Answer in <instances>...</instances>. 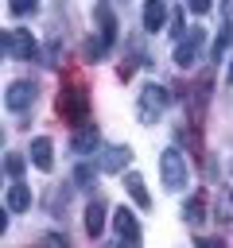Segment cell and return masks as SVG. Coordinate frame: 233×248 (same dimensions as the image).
Segmentation results:
<instances>
[{"instance_id":"obj_1","label":"cell","mask_w":233,"mask_h":248,"mask_svg":"<svg viewBox=\"0 0 233 248\" xmlns=\"http://www.w3.org/2000/svg\"><path fill=\"white\" fill-rule=\"evenodd\" d=\"M159 174H163V186H167V190L186 186V159H183L179 147H167V151L159 155Z\"/></svg>"},{"instance_id":"obj_2","label":"cell","mask_w":233,"mask_h":248,"mask_svg":"<svg viewBox=\"0 0 233 248\" xmlns=\"http://www.w3.org/2000/svg\"><path fill=\"white\" fill-rule=\"evenodd\" d=\"M202 46H206V31H202V27H190V31L175 43V66H179V70L194 66L198 54H202Z\"/></svg>"},{"instance_id":"obj_3","label":"cell","mask_w":233,"mask_h":248,"mask_svg":"<svg viewBox=\"0 0 233 248\" xmlns=\"http://www.w3.org/2000/svg\"><path fill=\"white\" fill-rule=\"evenodd\" d=\"M35 39H31V31H4V54L8 58H19V62H27V58H35Z\"/></svg>"},{"instance_id":"obj_4","label":"cell","mask_w":233,"mask_h":248,"mask_svg":"<svg viewBox=\"0 0 233 248\" xmlns=\"http://www.w3.org/2000/svg\"><path fill=\"white\" fill-rule=\"evenodd\" d=\"M167 105H171V93H167L163 85H148V89L140 93V116H144L148 124H151V120H155Z\"/></svg>"},{"instance_id":"obj_5","label":"cell","mask_w":233,"mask_h":248,"mask_svg":"<svg viewBox=\"0 0 233 248\" xmlns=\"http://www.w3.org/2000/svg\"><path fill=\"white\" fill-rule=\"evenodd\" d=\"M113 225H116V232H120V244L124 248H140V221L132 217V209H116L113 213Z\"/></svg>"},{"instance_id":"obj_6","label":"cell","mask_w":233,"mask_h":248,"mask_svg":"<svg viewBox=\"0 0 233 248\" xmlns=\"http://www.w3.org/2000/svg\"><path fill=\"white\" fill-rule=\"evenodd\" d=\"M4 105H8V112H23V108H31V105H35V81H12Z\"/></svg>"},{"instance_id":"obj_7","label":"cell","mask_w":233,"mask_h":248,"mask_svg":"<svg viewBox=\"0 0 233 248\" xmlns=\"http://www.w3.org/2000/svg\"><path fill=\"white\" fill-rule=\"evenodd\" d=\"M58 108H62V116H66L70 124H82V120H85V93H82V89H66L62 101H58Z\"/></svg>"},{"instance_id":"obj_8","label":"cell","mask_w":233,"mask_h":248,"mask_svg":"<svg viewBox=\"0 0 233 248\" xmlns=\"http://www.w3.org/2000/svg\"><path fill=\"white\" fill-rule=\"evenodd\" d=\"M128 159H132V147H128V143H120V147H109V151L101 155L97 170H105V174H116V170H124V167H128Z\"/></svg>"},{"instance_id":"obj_9","label":"cell","mask_w":233,"mask_h":248,"mask_svg":"<svg viewBox=\"0 0 233 248\" xmlns=\"http://www.w3.org/2000/svg\"><path fill=\"white\" fill-rule=\"evenodd\" d=\"M31 163H35L39 170H50V167H54V155H50V140H47V136H35V140H31Z\"/></svg>"},{"instance_id":"obj_10","label":"cell","mask_w":233,"mask_h":248,"mask_svg":"<svg viewBox=\"0 0 233 248\" xmlns=\"http://www.w3.org/2000/svg\"><path fill=\"white\" fill-rule=\"evenodd\" d=\"M31 205V190H27V182H12L8 186V213H23Z\"/></svg>"},{"instance_id":"obj_11","label":"cell","mask_w":233,"mask_h":248,"mask_svg":"<svg viewBox=\"0 0 233 248\" xmlns=\"http://www.w3.org/2000/svg\"><path fill=\"white\" fill-rule=\"evenodd\" d=\"M85 232L89 236L105 232V202H89V209H85Z\"/></svg>"},{"instance_id":"obj_12","label":"cell","mask_w":233,"mask_h":248,"mask_svg":"<svg viewBox=\"0 0 233 248\" xmlns=\"http://www.w3.org/2000/svg\"><path fill=\"white\" fill-rule=\"evenodd\" d=\"M206 93H210V74H202L194 85H190V112H194V120L202 116V105H206Z\"/></svg>"},{"instance_id":"obj_13","label":"cell","mask_w":233,"mask_h":248,"mask_svg":"<svg viewBox=\"0 0 233 248\" xmlns=\"http://www.w3.org/2000/svg\"><path fill=\"white\" fill-rule=\"evenodd\" d=\"M124 190H128V198H132L140 209H151V198H148V190H144V178H140V174H128V178H124Z\"/></svg>"},{"instance_id":"obj_14","label":"cell","mask_w":233,"mask_h":248,"mask_svg":"<svg viewBox=\"0 0 233 248\" xmlns=\"http://www.w3.org/2000/svg\"><path fill=\"white\" fill-rule=\"evenodd\" d=\"M163 16H167V12H163V0H148V4H144V27H148V31H159V27H163Z\"/></svg>"},{"instance_id":"obj_15","label":"cell","mask_w":233,"mask_h":248,"mask_svg":"<svg viewBox=\"0 0 233 248\" xmlns=\"http://www.w3.org/2000/svg\"><path fill=\"white\" fill-rule=\"evenodd\" d=\"M202 217H206V198H202V194H194V198L183 205V221H186V225H198Z\"/></svg>"},{"instance_id":"obj_16","label":"cell","mask_w":233,"mask_h":248,"mask_svg":"<svg viewBox=\"0 0 233 248\" xmlns=\"http://www.w3.org/2000/svg\"><path fill=\"white\" fill-rule=\"evenodd\" d=\"M93 16H97V23H101V35L113 43V39H116V19H113L109 4H97V12H93Z\"/></svg>"},{"instance_id":"obj_17","label":"cell","mask_w":233,"mask_h":248,"mask_svg":"<svg viewBox=\"0 0 233 248\" xmlns=\"http://www.w3.org/2000/svg\"><path fill=\"white\" fill-rule=\"evenodd\" d=\"M93 147H97V128H85V132L78 128L74 132V151H93Z\"/></svg>"},{"instance_id":"obj_18","label":"cell","mask_w":233,"mask_h":248,"mask_svg":"<svg viewBox=\"0 0 233 248\" xmlns=\"http://www.w3.org/2000/svg\"><path fill=\"white\" fill-rule=\"evenodd\" d=\"M23 167H27V163H23V155H12V151L4 155V174H8V178L23 182Z\"/></svg>"},{"instance_id":"obj_19","label":"cell","mask_w":233,"mask_h":248,"mask_svg":"<svg viewBox=\"0 0 233 248\" xmlns=\"http://www.w3.org/2000/svg\"><path fill=\"white\" fill-rule=\"evenodd\" d=\"M105 50H109V39L105 35H89L85 39V54L89 58H105Z\"/></svg>"},{"instance_id":"obj_20","label":"cell","mask_w":233,"mask_h":248,"mask_svg":"<svg viewBox=\"0 0 233 248\" xmlns=\"http://www.w3.org/2000/svg\"><path fill=\"white\" fill-rule=\"evenodd\" d=\"M93 174H97L93 167H82V163H78V167H74V186H93Z\"/></svg>"},{"instance_id":"obj_21","label":"cell","mask_w":233,"mask_h":248,"mask_svg":"<svg viewBox=\"0 0 233 248\" xmlns=\"http://www.w3.org/2000/svg\"><path fill=\"white\" fill-rule=\"evenodd\" d=\"M8 12L12 16H31L35 12V0H8Z\"/></svg>"},{"instance_id":"obj_22","label":"cell","mask_w":233,"mask_h":248,"mask_svg":"<svg viewBox=\"0 0 233 248\" xmlns=\"http://www.w3.org/2000/svg\"><path fill=\"white\" fill-rule=\"evenodd\" d=\"M171 35H175V43H179V39L186 35V27H183V8H179V12L171 16Z\"/></svg>"},{"instance_id":"obj_23","label":"cell","mask_w":233,"mask_h":248,"mask_svg":"<svg viewBox=\"0 0 233 248\" xmlns=\"http://www.w3.org/2000/svg\"><path fill=\"white\" fill-rule=\"evenodd\" d=\"M39 248H66V240H62L58 232H47V236L39 240Z\"/></svg>"},{"instance_id":"obj_24","label":"cell","mask_w":233,"mask_h":248,"mask_svg":"<svg viewBox=\"0 0 233 248\" xmlns=\"http://www.w3.org/2000/svg\"><path fill=\"white\" fill-rule=\"evenodd\" d=\"M194 248H225V244H221L217 236H198V240H194Z\"/></svg>"},{"instance_id":"obj_25","label":"cell","mask_w":233,"mask_h":248,"mask_svg":"<svg viewBox=\"0 0 233 248\" xmlns=\"http://www.w3.org/2000/svg\"><path fill=\"white\" fill-rule=\"evenodd\" d=\"M221 16H225V27L233 31V0H221Z\"/></svg>"},{"instance_id":"obj_26","label":"cell","mask_w":233,"mask_h":248,"mask_svg":"<svg viewBox=\"0 0 233 248\" xmlns=\"http://www.w3.org/2000/svg\"><path fill=\"white\" fill-rule=\"evenodd\" d=\"M190 12H210V0H190Z\"/></svg>"},{"instance_id":"obj_27","label":"cell","mask_w":233,"mask_h":248,"mask_svg":"<svg viewBox=\"0 0 233 248\" xmlns=\"http://www.w3.org/2000/svg\"><path fill=\"white\" fill-rule=\"evenodd\" d=\"M225 81H229V85H233V58H229V74H225Z\"/></svg>"},{"instance_id":"obj_28","label":"cell","mask_w":233,"mask_h":248,"mask_svg":"<svg viewBox=\"0 0 233 248\" xmlns=\"http://www.w3.org/2000/svg\"><path fill=\"white\" fill-rule=\"evenodd\" d=\"M109 248H124V244H109Z\"/></svg>"},{"instance_id":"obj_29","label":"cell","mask_w":233,"mask_h":248,"mask_svg":"<svg viewBox=\"0 0 233 248\" xmlns=\"http://www.w3.org/2000/svg\"><path fill=\"white\" fill-rule=\"evenodd\" d=\"M229 198H233V194H229Z\"/></svg>"}]
</instances>
